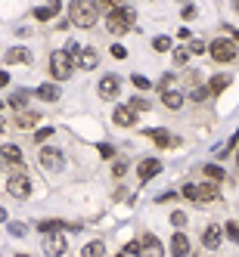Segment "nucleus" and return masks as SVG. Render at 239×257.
Here are the masks:
<instances>
[{
    "mask_svg": "<svg viewBox=\"0 0 239 257\" xmlns=\"http://www.w3.org/2000/svg\"><path fill=\"white\" fill-rule=\"evenodd\" d=\"M99 9L94 0H72V6H68V19H72L75 28H90L96 22Z\"/></svg>",
    "mask_w": 239,
    "mask_h": 257,
    "instance_id": "f257e3e1",
    "label": "nucleus"
},
{
    "mask_svg": "<svg viewBox=\"0 0 239 257\" xmlns=\"http://www.w3.org/2000/svg\"><path fill=\"white\" fill-rule=\"evenodd\" d=\"M134 19H137V13H134L131 6L109 9V16H106V28H109V34H128L131 25H134Z\"/></svg>",
    "mask_w": 239,
    "mask_h": 257,
    "instance_id": "f03ea898",
    "label": "nucleus"
},
{
    "mask_svg": "<svg viewBox=\"0 0 239 257\" xmlns=\"http://www.w3.org/2000/svg\"><path fill=\"white\" fill-rule=\"evenodd\" d=\"M72 72H75L72 56L62 53V50H56V53L50 56V75H53L56 81H65V78H72Z\"/></svg>",
    "mask_w": 239,
    "mask_h": 257,
    "instance_id": "7ed1b4c3",
    "label": "nucleus"
},
{
    "mask_svg": "<svg viewBox=\"0 0 239 257\" xmlns=\"http://www.w3.org/2000/svg\"><path fill=\"white\" fill-rule=\"evenodd\" d=\"M208 53H211L214 62H233L236 59V43L227 41V38H218V41H211Z\"/></svg>",
    "mask_w": 239,
    "mask_h": 257,
    "instance_id": "20e7f679",
    "label": "nucleus"
},
{
    "mask_svg": "<svg viewBox=\"0 0 239 257\" xmlns=\"http://www.w3.org/2000/svg\"><path fill=\"white\" fill-rule=\"evenodd\" d=\"M38 161H41V168H47V171H62V165H65L62 152L53 149V146H44V149L38 152Z\"/></svg>",
    "mask_w": 239,
    "mask_h": 257,
    "instance_id": "39448f33",
    "label": "nucleus"
},
{
    "mask_svg": "<svg viewBox=\"0 0 239 257\" xmlns=\"http://www.w3.org/2000/svg\"><path fill=\"white\" fill-rule=\"evenodd\" d=\"M6 192L13 198H28L31 195V180L25 177V173H13V177L6 180Z\"/></svg>",
    "mask_w": 239,
    "mask_h": 257,
    "instance_id": "423d86ee",
    "label": "nucleus"
},
{
    "mask_svg": "<svg viewBox=\"0 0 239 257\" xmlns=\"http://www.w3.org/2000/svg\"><path fill=\"white\" fill-rule=\"evenodd\" d=\"M65 239H62V229L59 232H47V239H44V251H47L50 257H59V254H65Z\"/></svg>",
    "mask_w": 239,
    "mask_h": 257,
    "instance_id": "0eeeda50",
    "label": "nucleus"
},
{
    "mask_svg": "<svg viewBox=\"0 0 239 257\" xmlns=\"http://www.w3.org/2000/svg\"><path fill=\"white\" fill-rule=\"evenodd\" d=\"M137 173H140V180H152L155 173H162V158H143L140 168H137Z\"/></svg>",
    "mask_w": 239,
    "mask_h": 257,
    "instance_id": "6e6552de",
    "label": "nucleus"
},
{
    "mask_svg": "<svg viewBox=\"0 0 239 257\" xmlns=\"http://www.w3.org/2000/svg\"><path fill=\"white\" fill-rule=\"evenodd\" d=\"M112 121H115L118 127H131L137 121V109L131 106V102H128V106H118L115 112H112Z\"/></svg>",
    "mask_w": 239,
    "mask_h": 257,
    "instance_id": "1a4fd4ad",
    "label": "nucleus"
},
{
    "mask_svg": "<svg viewBox=\"0 0 239 257\" xmlns=\"http://www.w3.org/2000/svg\"><path fill=\"white\" fill-rule=\"evenodd\" d=\"M118 90H121V81H118L115 75H106V78L99 81V96H102V99H115Z\"/></svg>",
    "mask_w": 239,
    "mask_h": 257,
    "instance_id": "9d476101",
    "label": "nucleus"
},
{
    "mask_svg": "<svg viewBox=\"0 0 239 257\" xmlns=\"http://www.w3.org/2000/svg\"><path fill=\"white\" fill-rule=\"evenodd\" d=\"M221 239H224V229H221V226H214V223H211V226H205V232H202V245H205L208 251L218 248Z\"/></svg>",
    "mask_w": 239,
    "mask_h": 257,
    "instance_id": "9b49d317",
    "label": "nucleus"
},
{
    "mask_svg": "<svg viewBox=\"0 0 239 257\" xmlns=\"http://www.w3.org/2000/svg\"><path fill=\"white\" fill-rule=\"evenodd\" d=\"M162 102H165V109H171V112H177L180 106L187 102V96L180 90H162Z\"/></svg>",
    "mask_w": 239,
    "mask_h": 257,
    "instance_id": "f8f14e48",
    "label": "nucleus"
},
{
    "mask_svg": "<svg viewBox=\"0 0 239 257\" xmlns=\"http://www.w3.org/2000/svg\"><path fill=\"white\" fill-rule=\"evenodd\" d=\"M96 65H99L96 50H81V53H78V68H84V72H94Z\"/></svg>",
    "mask_w": 239,
    "mask_h": 257,
    "instance_id": "ddd939ff",
    "label": "nucleus"
},
{
    "mask_svg": "<svg viewBox=\"0 0 239 257\" xmlns=\"http://www.w3.org/2000/svg\"><path fill=\"white\" fill-rule=\"evenodd\" d=\"M38 121H41L38 112H25V109H22V112L16 115V127H22V130H31V127H38Z\"/></svg>",
    "mask_w": 239,
    "mask_h": 257,
    "instance_id": "4468645a",
    "label": "nucleus"
},
{
    "mask_svg": "<svg viewBox=\"0 0 239 257\" xmlns=\"http://www.w3.org/2000/svg\"><path fill=\"white\" fill-rule=\"evenodd\" d=\"M0 161H6V165H22V149L19 146H13V143H9V146H3V149H0Z\"/></svg>",
    "mask_w": 239,
    "mask_h": 257,
    "instance_id": "2eb2a0df",
    "label": "nucleus"
},
{
    "mask_svg": "<svg viewBox=\"0 0 239 257\" xmlns=\"http://www.w3.org/2000/svg\"><path fill=\"white\" fill-rule=\"evenodd\" d=\"M171 251H174L177 257H187V254H190V239H187V232H174V239H171Z\"/></svg>",
    "mask_w": 239,
    "mask_h": 257,
    "instance_id": "dca6fc26",
    "label": "nucleus"
},
{
    "mask_svg": "<svg viewBox=\"0 0 239 257\" xmlns=\"http://www.w3.org/2000/svg\"><path fill=\"white\" fill-rule=\"evenodd\" d=\"M6 62H9V65H13V62L28 65V62H31V53L25 50V46H13V50H6Z\"/></svg>",
    "mask_w": 239,
    "mask_h": 257,
    "instance_id": "f3484780",
    "label": "nucleus"
},
{
    "mask_svg": "<svg viewBox=\"0 0 239 257\" xmlns=\"http://www.w3.org/2000/svg\"><path fill=\"white\" fill-rule=\"evenodd\" d=\"M140 248H143V254H162V242H158L152 232H146L140 239Z\"/></svg>",
    "mask_w": 239,
    "mask_h": 257,
    "instance_id": "a211bd4d",
    "label": "nucleus"
},
{
    "mask_svg": "<svg viewBox=\"0 0 239 257\" xmlns=\"http://www.w3.org/2000/svg\"><path fill=\"white\" fill-rule=\"evenodd\" d=\"M38 99L56 102V99H59V87H56V84H41V87H38Z\"/></svg>",
    "mask_w": 239,
    "mask_h": 257,
    "instance_id": "6ab92c4d",
    "label": "nucleus"
},
{
    "mask_svg": "<svg viewBox=\"0 0 239 257\" xmlns=\"http://www.w3.org/2000/svg\"><path fill=\"white\" fill-rule=\"evenodd\" d=\"M199 202H218V186H214V180L199 186Z\"/></svg>",
    "mask_w": 239,
    "mask_h": 257,
    "instance_id": "aec40b11",
    "label": "nucleus"
},
{
    "mask_svg": "<svg viewBox=\"0 0 239 257\" xmlns=\"http://www.w3.org/2000/svg\"><path fill=\"white\" fill-rule=\"evenodd\" d=\"M227 87H230V75H214L208 81V93H224Z\"/></svg>",
    "mask_w": 239,
    "mask_h": 257,
    "instance_id": "412c9836",
    "label": "nucleus"
},
{
    "mask_svg": "<svg viewBox=\"0 0 239 257\" xmlns=\"http://www.w3.org/2000/svg\"><path fill=\"white\" fill-rule=\"evenodd\" d=\"M56 13H59V3H50V6H38V9H34V19H38V22H47V19H53Z\"/></svg>",
    "mask_w": 239,
    "mask_h": 257,
    "instance_id": "4be33fe9",
    "label": "nucleus"
},
{
    "mask_svg": "<svg viewBox=\"0 0 239 257\" xmlns=\"http://www.w3.org/2000/svg\"><path fill=\"white\" fill-rule=\"evenodd\" d=\"M59 229H65L62 220H41L38 223V232H44V236H47V232H59Z\"/></svg>",
    "mask_w": 239,
    "mask_h": 257,
    "instance_id": "5701e85b",
    "label": "nucleus"
},
{
    "mask_svg": "<svg viewBox=\"0 0 239 257\" xmlns=\"http://www.w3.org/2000/svg\"><path fill=\"white\" fill-rule=\"evenodd\" d=\"M146 133H149V136H152V143H155V146H162V149L174 143V139L168 136V130H146Z\"/></svg>",
    "mask_w": 239,
    "mask_h": 257,
    "instance_id": "b1692460",
    "label": "nucleus"
},
{
    "mask_svg": "<svg viewBox=\"0 0 239 257\" xmlns=\"http://www.w3.org/2000/svg\"><path fill=\"white\" fill-rule=\"evenodd\" d=\"M81 254L84 257H99V254H106V245H102V242H90V245H84Z\"/></svg>",
    "mask_w": 239,
    "mask_h": 257,
    "instance_id": "393cba45",
    "label": "nucleus"
},
{
    "mask_svg": "<svg viewBox=\"0 0 239 257\" xmlns=\"http://www.w3.org/2000/svg\"><path fill=\"white\" fill-rule=\"evenodd\" d=\"M205 177L214 180V183H221L224 180V168L221 165H205Z\"/></svg>",
    "mask_w": 239,
    "mask_h": 257,
    "instance_id": "a878e982",
    "label": "nucleus"
},
{
    "mask_svg": "<svg viewBox=\"0 0 239 257\" xmlns=\"http://www.w3.org/2000/svg\"><path fill=\"white\" fill-rule=\"evenodd\" d=\"M25 99H28V93L25 90H19V93H13V96H9V106H13V109H25Z\"/></svg>",
    "mask_w": 239,
    "mask_h": 257,
    "instance_id": "bb28decb",
    "label": "nucleus"
},
{
    "mask_svg": "<svg viewBox=\"0 0 239 257\" xmlns=\"http://www.w3.org/2000/svg\"><path fill=\"white\" fill-rule=\"evenodd\" d=\"M152 46L158 53H168L171 50V38H165V34H158V38H152Z\"/></svg>",
    "mask_w": 239,
    "mask_h": 257,
    "instance_id": "cd10ccee",
    "label": "nucleus"
},
{
    "mask_svg": "<svg viewBox=\"0 0 239 257\" xmlns=\"http://www.w3.org/2000/svg\"><path fill=\"white\" fill-rule=\"evenodd\" d=\"M6 229H9V236H16V239H22V236H28V226H25V223H19V220H16V223H9Z\"/></svg>",
    "mask_w": 239,
    "mask_h": 257,
    "instance_id": "c85d7f7f",
    "label": "nucleus"
},
{
    "mask_svg": "<svg viewBox=\"0 0 239 257\" xmlns=\"http://www.w3.org/2000/svg\"><path fill=\"white\" fill-rule=\"evenodd\" d=\"M190 62V50H187V46H177V50H174V65H187Z\"/></svg>",
    "mask_w": 239,
    "mask_h": 257,
    "instance_id": "c756f323",
    "label": "nucleus"
},
{
    "mask_svg": "<svg viewBox=\"0 0 239 257\" xmlns=\"http://www.w3.org/2000/svg\"><path fill=\"white\" fill-rule=\"evenodd\" d=\"M131 84H134L137 90H149V87H152V81H149V78H143V75H134V78H131Z\"/></svg>",
    "mask_w": 239,
    "mask_h": 257,
    "instance_id": "7c9ffc66",
    "label": "nucleus"
},
{
    "mask_svg": "<svg viewBox=\"0 0 239 257\" xmlns=\"http://www.w3.org/2000/svg\"><path fill=\"white\" fill-rule=\"evenodd\" d=\"M224 232H227V236H230V239L239 245V223H236V220H230V223L224 226Z\"/></svg>",
    "mask_w": 239,
    "mask_h": 257,
    "instance_id": "2f4dec72",
    "label": "nucleus"
},
{
    "mask_svg": "<svg viewBox=\"0 0 239 257\" xmlns=\"http://www.w3.org/2000/svg\"><path fill=\"white\" fill-rule=\"evenodd\" d=\"M50 136H53V127H41V130L34 133V143H47Z\"/></svg>",
    "mask_w": 239,
    "mask_h": 257,
    "instance_id": "473e14b6",
    "label": "nucleus"
},
{
    "mask_svg": "<svg viewBox=\"0 0 239 257\" xmlns=\"http://www.w3.org/2000/svg\"><path fill=\"white\" fill-rule=\"evenodd\" d=\"M171 223H174L177 229H184L187 226V214L184 211H174V214H171Z\"/></svg>",
    "mask_w": 239,
    "mask_h": 257,
    "instance_id": "72a5a7b5",
    "label": "nucleus"
},
{
    "mask_svg": "<svg viewBox=\"0 0 239 257\" xmlns=\"http://www.w3.org/2000/svg\"><path fill=\"white\" fill-rule=\"evenodd\" d=\"M184 198H190V202H199V186H184Z\"/></svg>",
    "mask_w": 239,
    "mask_h": 257,
    "instance_id": "f704fd0d",
    "label": "nucleus"
},
{
    "mask_svg": "<svg viewBox=\"0 0 239 257\" xmlns=\"http://www.w3.org/2000/svg\"><path fill=\"white\" fill-rule=\"evenodd\" d=\"M96 6H106V9H118V6H124V0H96Z\"/></svg>",
    "mask_w": 239,
    "mask_h": 257,
    "instance_id": "c9c22d12",
    "label": "nucleus"
},
{
    "mask_svg": "<svg viewBox=\"0 0 239 257\" xmlns=\"http://www.w3.org/2000/svg\"><path fill=\"white\" fill-rule=\"evenodd\" d=\"M196 13H199V9H196V6H190V3H187L184 9H180V16H184V22H190V19H196Z\"/></svg>",
    "mask_w": 239,
    "mask_h": 257,
    "instance_id": "e433bc0d",
    "label": "nucleus"
},
{
    "mask_svg": "<svg viewBox=\"0 0 239 257\" xmlns=\"http://www.w3.org/2000/svg\"><path fill=\"white\" fill-rule=\"evenodd\" d=\"M205 50H208V46H205L202 41H196V38L190 41V53H205Z\"/></svg>",
    "mask_w": 239,
    "mask_h": 257,
    "instance_id": "4c0bfd02",
    "label": "nucleus"
},
{
    "mask_svg": "<svg viewBox=\"0 0 239 257\" xmlns=\"http://www.w3.org/2000/svg\"><path fill=\"white\" fill-rule=\"evenodd\" d=\"M96 149H99V155H102V158H112V155H115V149H112L109 143H99Z\"/></svg>",
    "mask_w": 239,
    "mask_h": 257,
    "instance_id": "58836bf2",
    "label": "nucleus"
},
{
    "mask_svg": "<svg viewBox=\"0 0 239 257\" xmlns=\"http://www.w3.org/2000/svg\"><path fill=\"white\" fill-rule=\"evenodd\" d=\"M124 254H143L140 242H128V245H124Z\"/></svg>",
    "mask_w": 239,
    "mask_h": 257,
    "instance_id": "ea45409f",
    "label": "nucleus"
},
{
    "mask_svg": "<svg viewBox=\"0 0 239 257\" xmlns=\"http://www.w3.org/2000/svg\"><path fill=\"white\" fill-rule=\"evenodd\" d=\"M171 84H174V75H162V81H158V90H171Z\"/></svg>",
    "mask_w": 239,
    "mask_h": 257,
    "instance_id": "a19ab883",
    "label": "nucleus"
},
{
    "mask_svg": "<svg viewBox=\"0 0 239 257\" xmlns=\"http://www.w3.org/2000/svg\"><path fill=\"white\" fill-rule=\"evenodd\" d=\"M131 106H134L137 112H146V109H149V102H146V99H137V96H134V99H131Z\"/></svg>",
    "mask_w": 239,
    "mask_h": 257,
    "instance_id": "79ce46f5",
    "label": "nucleus"
},
{
    "mask_svg": "<svg viewBox=\"0 0 239 257\" xmlns=\"http://www.w3.org/2000/svg\"><path fill=\"white\" fill-rule=\"evenodd\" d=\"M124 171H128V161H115V168H112V173H115V177H124Z\"/></svg>",
    "mask_w": 239,
    "mask_h": 257,
    "instance_id": "37998d69",
    "label": "nucleus"
},
{
    "mask_svg": "<svg viewBox=\"0 0 239 257\" xmlns=\"http://www.w3.org/2000/svg\"><path fill=\"white\" fill-rule=\"evenodd\" d=\"M112 56H115V59H124V56H128V50H124L121 43H115V46H112Z\"/></svg>",
    "mask_w": 239,
    "mask_h": 257,
    "instance_id": "c03bdc74",
    "label": "nucleus"
},
{
    "mask_svg": "<svg viewBox=\"0 0 239 257\" xmlns=\"http://www.w3.org/2000/svg\"><path fill=\"white\" fill-rule=\"evenodd\" d=\"M65 53H68V56H78V53H81V46H78V43L72 41V43H68V46H65Z\"/></svg>",
    "mask_w": 239,
    "mask_h": 257,
    "instance_id": "a18cd8bd",
    "label": "nucleus"
},
{
    "mask_svg": "<svg viewBox=\"0 0 239 257\" xmlns=\"http://www.w3.org/2000/svg\"><path fill=\"white\" fill-rule=\"evenodd\" d=\"M208 96V87H199V90H192V99H205Z\"/></svg>",
    "mask_w": 239,
    "mask_h": 257,
    "instance_id": "49530a36",
    "label": "nucleus"
},
{
    "mask_svg": "<svg viewBox=\"0 0 239 257\" xmlns=\"http://www.w3.org/2000/svg\"><path fill=\"white\" fill-rule=\"evenodd\" d=\"M6 84H9V75H6V72H0V87H6Z\"/></svg>",
    "mask_w": 239,
    "mask_h": 257,
    "instance_id": "de8ad7c7",
    "label": "nucleus"
},
{
    "mask_svg": "<svg viewBox=\"0 0 239 257\" xmlns=\"http://www.w3.org/2000/svg\"><path fill=\"white\" fill-rule=\"evenodd\" d=\"M0 223H6V211H3V208H0Z\"/></svg>",
    "mask_w": 239,
    "mask_h": 257,
    "instance_id": "09e8293b",
    "label": "nucleus"
},
{
    "mask_svg": "<svg viewBox=\"0 0 239 257\" xmlns=\"http://www.w3.org/2000/svg\"><path fill=\"white\" fill-rule=\"evenodd\" d=\"M3 130H6V121H3V118H0V133H3Z\"/></svg>",
    "mask_w": 239,
    "mask_h": 257,
    "instance_id": "8fccbe9b",
    "label": "nucleus"
},
{
    "mask_svg": "<svg viewBox=\"0 0 239 257\" xmlns=\"http://www.w3.org/2000/svg\"><path fill=\"white\" fill-rule=\"evenodd\" d=\"M233 9H236V13H239V0H233Z\"/></svg>",
    "mask_w": 239,
    "mask_h": 257,
    "instance_id": "3c124183",
    "label": "nucleus"
},
{
    "mask_svg": "<svg viewBox=\"0 0 239 257\" xmlns=\"http://www.w3.org/2000/svg\"><path fill=\"white\" fill-rule=\"evenodd\" d=\"M0 106H3V99H0Z\"/></svg>",
    "mask_w": 239,
    "mask_h": 257,
    "instance_id": "603ef678",
    "label": "nucleus"
},
{
    "mask_svg": "<svg viewBox=\"0 0 239 257\" xmlns=\"http://www.w3.org/2000/svg\"><path fill=\"white\" fill-rule=\"evenodd\" d=\"M180 3H184V0H180ZM187 3H190V0H187Z\"/></svg>",
    "mask_w": 239,
    "mask_h": 257,
    "instance_id": "864d4df0",
    "label": "nucleus"
}]
</instances>
